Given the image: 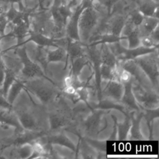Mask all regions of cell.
<instances>
[{
	"label": "cell",
	"mask_w": 159,
	"mask_h": 159,
	"mask_svg": "<svg viewBox=\"0 0 159 159\" xmlns=\"http://www.w3.org/2000/svg\"><path fill=\"white\" fill-rule=\"evenodd\" d=\"M24 90L35 95L45 107L52 105L61 94L60 88L53 80L44 77L25 81Z\"/></svg>",
	"instance_id": "6da1fadb"
},
{
	"label": "cell",
	"mask_w": 159,
	"mask_h": 159,
	"mask_svg": "<svg viewBox=\"0 0 159 159\" xmlns=\"http://www.w3.org/2000/svg\"><path fill=\"white\" fill-rule=\"evenodd\" d=\"M10 50L14 51L22 63V69L19 76L22 79L26 81L41 77L50 78L45 75L39 65L29 58L27 55L25 44L18 47H11L6 50H1V52L2 55Z\"/></svg>",
	"instance_id": "7a4b0ae2"
},
{
	"label": "cell",
	"mask_w": 159,
	"mask_h": 159,
	"mask_svg": "<svg viewBox=\"0 0 159 159\" xmlns=\"http://www.w3.org/2000/svg\"><path fill=\"white\" fill-rule=\"evenodd\" d=\"M131 88L135 100L143 110L158 108V91L152 86H148L132 78Z\"/></svg>",
	"instance_id": "3957f363"
},
{
	"label": "cell",
	"mask_w": 159,
	"mask_h": 159,
	"mask_svg": "<svg viewBox=\"0 0 159 159\" xmlns=\"http://www.w3.org/2000/svg\"><path fill=\"white\" fill-rule=\"evenodd\" d=\"M99 14L92 6L81 12L78 23L80 41L86 45L93 36L100 19Z\"/></svg>",
	"instance_id": "277c9868"
},
{
	"label": "cell",
	"mask_w": 159,
	"mask_h": 159,
	"mask_svg": "<svg viewBox=\"0 0 159 159\" xmlns=\"http://www.w3.org/2000/svg\"><path fill=\"white\" fill-rule=\"evenodd\" d=\"M134 60L148 78L153 88L158 91V50L140 55Z\"/></svg>",
	"instance_id": "5b68a950"
},
{
	"label": "cell",
	"mask_w": 159,
	"mask_h": 159,
	"mask_svg": "<svg viewBox=\"0 0 159 159\" xmlns=\"http://www.w3.org/2000/svg\"><path fill=\"white\" fill-rule=\"evenodd\" d=\"M126 19L125 12H111L105 23L104 34L120 37Z\"/></svg>",
	"instance_id": "8992f818"
},
{
	"label": "cell",
	"mask_w": 159,
	"mask_h": 159,
	"mask_svg": "<svg viewBox=\"0 0 159 159\" xmlns=\"http://www.w3.org/2000/svg\"><path fill=\"white\" fill-rule=\"evenodd\" d=\"M106 84L100 91V97L102 99L120 102L124 94V86L119 81H104Z\"/></svg>",
	"instance_id": "52a82bcc"
},
{
	"label": "cell",
	"mask_w": 159,
	"mask_h": 159,
	"mask_svg": "<svg viewBox=\"0 0 159 159\" xmlns=\"http://www.w3.org/2000/svg\"><path fill=\"white\" fill-rule=\"evenodd\" d=\"M84 9L81 3L78 4L75 7L72 14L66 22L65 25L66 36L72 40L80 41L78 31L79 19L81 12Z\"/></svg>",
	"instance_id": "ba28073f"
},
{
	"label": "cell",
	"mask_w": 159,
	"mask_h": 159,
	"mask_svg": "<svg viewBox=\"0 0 159 159\" xmlns=\"http://www.w3.org/2000/svg\"><path fill=\"white\" fill-rule=\"evenodd\" d=\"M0 124L4 129H8L10 127H14V132H19L24 129L13 109L0 107Z\"/></svg>",
	"instance_id": "9c48e42d"
},
{
	"label": "cell",
	"mask_w": 159,
	"mask_h": 159,
	"mask_svg": "<svg viewBox=\"0 0 159 159\" xmlns=\"http://www.w3.org/2000/svg\"><path fill=\"white\" fill-rule=\"evenodd\" d=\"M131 84L132 81L129 83L123 84L124 86V90L123 96L120 100V103L129 113L133 112L142 111V109H141V108L137 104L132 91Z\"/></svg>",
	"instance_id": "30bf717a"
},
{
	"label": "cell",
	"mask_w": 159,
	"mask_h": 159,
	"mask_svg": "<svg viewBox=\"0 0 159 159\" xmlns=\"http://www.w3.org/2000/svg\"><path fill=\"white\" fill-rule=\"evenodd\" d=\"M139 10L144 16L158 17V0H134Z\"/></svg>",
	"instance_id": "8fae6325"
},
{
	"label": "cell",
	"mask_w": 159,
	"mask_h": 159,
	"mask_svg": "<svg viewBox=\"0 0 159 159\" xmlns=\"http://www.w3.org/2000/svg\"><path fill=\"white\" fill-rule=\"evenodd\" d=\"M45 138L47 141L52 145H59L63 147H68L74 152L76 151L75 146L73 144L71 140L61 132L56 133H47L45 135Z\"/></svg>",
	"instance_id": "7c38bea8"
},
{
	"label": "cell",
	"mask_w": 159,
	"mask_h": 159,
	"mask_svg": "<svg viewBox=\"0 0 159 159\" xmlns=\"http://www.w3.org/2000/svg\"><path fill=\"white\" fill-rule=\"evenodd\" d=\"M158 26V18L153 16H144L143 20L138 25L140 37L148 36Z\"/></svg>",
	"instance_id": "4fadbf2b"
},
{
	"label": "cell",
	"mask_w": 159,
	"mask_h": 159,
	"mask_svg": "<svg viewBox=\"0 0 159 159\" xmlns=\"http://www.w3.org/2000/svg\"><path fill=\"white\" fill-rule=\"evenodd\" d=\"M28 38L25 40L24 43H26L29 42H34L36 45L43 46V47H57L54 39H51L48 37H47L40 33L33 31L32 30H30L29 34L28 35Z\"/></svg>",
	"instance_id": "5bb4252c"
},
{
	"label": "cell",
	"mask_w": 159,
	"mask_h": 159,
	"mask_svg": "<svg viewBox=\"0 0 159 159\" xmlns=\"http://www.w3.org/2000/svg\"><path fill=\"white\" fill-rule=\"evenodd\" d=\"M47 60L48 63L52 62H64L66 65H68V54L65 49L56 47L54 50L48 49Z\"/></svg>",
	"instance_id": "9a60e30c"
},
{
	"label": "cell",
	"mask_w": 159,
	"mask_h": 159,
	"mask_svg": "<svg viewBox=\"0 0 159 159\" xmlns=\"http://www.w3.org/2000/svg\"><path fill=\"white\" fill-rule=\"evenodd\" d=\"M10 152V158H29L33 153L31 143H24L18 146H12Z\"/></svg>",
	"instance_id": "2e32d148"
},
{
	"label": "cell",
	"mask_w": 159,
	"mask_h": 159,
	"mask_svg": "<svg viewBox=\"0 0 159 159\" xmlns=\"http://www.w3.org/2000/svg\"><path fill=\"white\" fill-rule=\"evenodd\" d=\"M24 81L23 79H22L20 77L18 76L13 82L11 86L10 87L7 94V99L13 105L15 100L16 99L18 95L20 94V93L24 90Z\"/></svg>",
	"instance_id": "e0dca14e"
},
{
	"label": "cell",
	"mask_w": 159,
	"mask_h": 159,
	"mask_svg": "<svg viewBox=\"0 0 159 159\" xmlns=\"http://www.w3.org/2000/svg\"><path fill=\"white\" fill-rule=\"evenodd\" d=\"M131 125L130 113L127 115V117L122 123L117 124V130L118 139L120 140L127 139L130 127Z\"/></svg>",
	"instance_id": "ac0fdd59"
},
{
	"label": "cell",
	"mask_w": 159,
	"mask_h": 159,
	"mask_svg": "<svg viewBox=\"0 0 159 159\" xmlns=\"http://www.w3.org/2000/svg\"><path fill=\"white\" fill-rule=\"evenodd\" d=\"M84 139L98 153V152L106 153V142L97 140L96 139H92V138L84 137Z\"/></svg>",
	"instance_id": "d6986e66"
},
{
	"label": "cell",
	"mask_w": 159,
	"mask_h": 159,
	"mask_svg": "<svg viewBox=\"0 0 159 159\" xmlns=\"http://www.w3.org/2000/svg\"><path fill=\"white\" fill-rule=\"evenodd\" d=\"M140 43L141 46L144 47L145 48H151L158 47V45H156V43L154 42V41L152 40V39L150 37V35L140 37Z\"/></svg>",
	"instance_id": "ffe728a7"
},
{
	"label": "cell",
	"mask_w": 159,
	"mask_h": 159,
	"mask_svg": "<svg viewBox=\"0 0 159 159\" xmlns=\"http://www.w3.org/2000/svg\"><path fill=\"white\" fill-rule=\"evenodd\" d=\"M9 21L6 16L5 12L0 14V35H4L6 29L8 27Z\"/></svg>",
	"instance_id": "44dd1931"
},
{
	"label": "cell",
	"mask_w": 159,
	"mask_h": 159,
	"mask_svg": "<svg viewBox=\"0 0 159 159\" xmlns=\"http://www.w3.org/2000/svg\"><path fill=\"white\" fill-rule=\"evenodd\" d=\"M0 107L5 109H13V105L9 103L7 98L0 91Z\"/></svg>",
	"instance_id": "7402d4cb"
},
{
	"label": "cell",
	"mask_w": 159,
	"mask_h": 159,
	"mask_svg": "<svg viewBox=\"0 0 159 159\" xmlns=\"http://www.w3.org/2000/svg\"><path fill=\"white\" fill-rule=\"evenodd\" d=\"M96 1L100 4H101L102 5H103L104 6H105L111 12V9L114 6V4L116 3L117 1H119V0H96Z\"/></svg>",
	"instance_id": "603a6c76"
},
{
	"label": "cell",
	"mask_w": 159,
	"mask_h": 159,
	"mask_svg": "<svg viewBox=\"0 0 159 159\" xmlns=\"http://www.w3.org/2000/svg\"><path fill=\"white\" fill-rule=\"evenodd\" d=\"M22 1L23 0H0V2L1 3H4V4H14V3H17L18 4L19 6V10L21 11L22 10L25 6L22 3Z\"/></svg>",
	"instance_id": "cb8c5ba5"
},
{
	"label": "cell",
	"mask_w": 159,
	"mask_h": 159,
	"mask_svg": "<svg viewBox=\"0 0 159 159\" xmlns=\"http://www.w3.org/2000/svg\"><path fill=\"white\" fill-rule=\"evenodd\" d=\"M6 38V34L4 35H0V44H1V41L2 40V39H5ZM0 53H1V50H0Z\"/></svg>",
	"instance_id": "d4e9b609"
}]
</instances>
